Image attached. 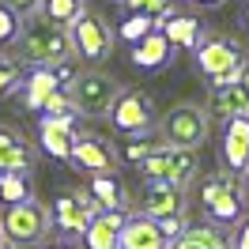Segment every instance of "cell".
<instances>
[{
	"label": "cell",
	"mask_w": 249,
	"mask_h": 249,
	"mask_svg": "<svg viewBox=\"0 0 249 249\" xmlns=\"http://www.w3.org/2000/svg\"><path fill=\"white\" fill-rule=\"evenodd\" d=\"M193 61H196V72L212 87H223V83H238V76L249 68V53L238 38L212 31V34H204V38H196Z\"/></svg>",
	"instance_id": "1"
},
{
	"label": "cell",
	"mask_w": 249,
	"mask_h": 249,
	"mask_svg": "<svg viewBox=\"0 0 249 249\" xmlns=\"http://www.w3.org/2000/svg\"><path fill=\"white\" fill-rule=\"evenodd\" d=\"M0 238H4V246H12V249L49 246V238H53L49 204H42L38 196H27L19 204H4V212H0Z\"/></svg>",
	"instance_id": "2"
},
{
	"label": "cell",
	"mask_w": 249,
	"mask_h": 249,
	"mask_svg": "<svg viewBox=\"0 0 249 249\" xmlns=\"http://www.w3.org/2000/svg\"><path fill=\"white\" fill-rule=\"evenodd\" d=\"M12 61H19L23 68H53V64H72L76 53H72V42H68V31L61 27H34V23H23V34L16 38V46L4 49Z\"/></svg>",
	"instance_id": "3"
},
{
	"label": "cell",
	"mask_w": 249,
	"mask_h": 249,
	"mask_svg": "<svg viewBox=\"0 0 249 249\" xmlns=\"http://www.w3.org/2000/svg\"><path fill=\"white\" fill-rule=\"evenodd\" d=\"M155 140L166 147H185V151H200L212 140V113L200 102H178L166 113H159L155 121Z\"/></svg>",
	"instance_id": "4"
},
{
	"label": "cell",
	"mask_w": 249,
	"mask_h": 249,
	"mask_svg": "<svg viewBox=\"0 0 249 249\" xmlns=\"http://www.w3.org/2000/svg\"><path fill=\"white\" fill-rule=\"evenodd\" d=\"M200 189L196 200H200V212H204V223H215L223 231H231L238 219L246 215V196L238 189V178L227 170H215V174H204L200 181H193Z\"/></svg>",
	"instance_id": "5"
},
{
	"label": "cell",
	"mask_w": 249,
	"mask_h": 249,
	"mask_svg": "<svg viewBox=\"0 0 249 249\" xmlns=\"http://www.w3.org/2000/svg\"><path fill=\"white\" fill-rule=\"evenodd\" d=\"M121 91L124 87L102 68H83V72H76L64 83V94H68V102L76 109V117H106Z\"/></svg>",
	"instance_id": "6"
},
{
	"label": "cell",
	"mask_w": 249,
	"mask_h": 249,
	"mask_svg": "<svg viewBox=\"0 0 249 249\" xmlns=\"http://www.w3.org/2000/svg\"><path fill=\"white\" fill-rule=\"evenodd\" d=\"M143 185H178V189H193L196 181V151H185V147H166V143H155V151L147 159L136 162Z\"/></svg>",
	"instance_id": "7"
},
{
	"label": "cell",
	"mask_w": 249,
	"mask_h": 249,
	"mask_svg": "<svg viewBox=\"0 0 249 249\" xmlns=\"http://www.w3.org/2000/svg\"><path fill=\"white\" fill-rule=\"evenodd\" d=\"M106 121L113 136H155V121H159L155 98L140 87H124L113 109L106 113Z\"/></svg>",
	"instance_id": "8"
},
{
	"label": "cell",
	"mask_w": 249,
	"mask_h": 249,
	"mask_svg": "<svg viewBox=\"0 0 249 249\" xmlns=\"http://www.w3.org/2000/svg\"><path fill=\"white\" fill-rule=\"evenodd\" d=\"M68 42H72V53H76L87 68H98V64L109 61V53L117 46V34H113V27H109L98 12L87 8V12L68 27Z\"/></svg>",
	"instance_id": "9"
},
{
	"label": "cell",
	"mask_w": 249,
	"mask_h": 249,
	"mask_svg": "<svg viewBox=\"0 0 249 249\" xmlns=\"http://www.w3.org/2000/svg\"><path fill=\"white\" fill-rule=\"evenodd\" d=\"M98 212H102V208L94 204V196L87 193V189H64V193H57V200H53V208H49L53 231L64 234V238H79Z\"/></svg>",
	"instance_id": "10"
},
{
	"label": "cell",
	"mask_w": 249,
	"mask_h": 249,
	"mask_svg": "<svg viewBox=\"0 0 249 249\" xmlns=\"http://www.w3.org/2000/svg\"><path fill=\"white\" fill-rule=\"evenodd\" d=\"M68 166L91 178V174H117L124 162L117 159L109 140L94 136V132H76L72 136V151H68Z\"/></svg>",
	"instance_id": "11"
},
{
	"label": "cell",
	"mask_w": 249,
	"mask_h": 249,
	"mask_svg": "<svg viewBox=\"0 0 249 249\" xmlns=\"http://www.w3.org/2000/svg\"><path fill=\"white\" fill-rule=\"evenodd\" d=\"M132 215H143V219H174V215H189V189H178V185H147L140 196H132L128 204Z\"/></svg>",
	"instance_id": "12"
},
{
	"label": "cell",
	"mask_w": 249,
	"mask_h": 249,
	"mask_svg": "<svg viewBox=\"0 0 249 249\" xmlns=\"http://www.w3.org/2000/svg\"><path fill=\"white\" fill-rule=\"evenodd\" d=\"M72 76H76V72H72L68 64H53V68H23V79H19L16 98H23V106L38 113L42 102H46L53 91H61Z\"/></svg>",
	"instance_id": "13"
},
{
	"label": "cell",
	"mask_w": 249,
	"mask_h": 249,
	"mask_svg": "<svg viewBox=\"0 0 249 249\" xmlns=\"http://www.w3.org/2000/svg\"><path fill=\"white\" fill-rule=\"evenodd\" d=\"M219 170L246 178L249 170V117H227L223 121V140H219Z\"/></svg>",
	"instance_id": "14"
},
{
	"label": "cell",
	"mask_w": 249,
	"mask_h": 249,
	"mask_svg": "<svg viewBox=\"0 0 249 249\" xmlns=\"http://www.w3.org/2000/svg\"><path fill=\"white\" fill-rule=\"evenodd\" d=\"M38 166V151L34 143L12 128V124H0V174L4 170H19V174H34Z\"/></svg>",
	"instance_id": "15"
},
{
	"label": "cell",
	"mask_w": 249,
	"mask_h": 249,
	"mask_svg": "<svg viewBox=\"0 0 249 249\" xmlns=\"http://www.w3.org/2000/svg\"><path fill=\"white\" fill-rule=\"evenodd\" d=\"M178 57V49L166 42V34L151 31V34H143L140 42H132V49H128V61H132V68H140V72H162L166 64Z\"/></svg>",
	"instance_id": "16"
},
{
	"label": "cell",
	"mask_w": 249,
	"mask_h": 249,
	"mask_svg": "<svg viewBox=\"0 0 249 249\" xmlns=\"http://www.w3.org/2000/svg\"><path fill=\"white\" fill-rule=\"evenodd\" d=\"M117 249H170L166 234L159 231L155 219H143V215H124L121 234H117Z\"/></svg>",
	"instance_id": "17"
},
{
	"label": "cell",
	"mask_w": 249,
	"mask_h": 249,
	"mask_svg": "<svg viewBox=\"0 0 249 249\" xmlns=\"http://www.w3.org/2000/svg\"><path fill=\"white\" fill-rule=\"evenodd\" d=\"M87 193L94 196V204L102 212H128V204H132V193L124 189V181L117 174H91Z\"/></svg>",
	"instance_id": "18"
},
{
	"label": "cell",
	"mask_w": 249,
	"mask_h": 249,
	"mask_svg": "<svg viewBox=\"0 0 249 249\" xmlns=\"http://www.w3.org/2000/svg\"><path fill=\"white\" fill-rule=\"evenodd\" d=\"M128 212H98V215L87 223V231L79 234L83 249H117V234H121V223Z\"/></svg>",
	"instance_id": "19"
},
{
	"label": "cell",
	"mask_w": 249,
	"mask_h": 249,
	"mask_svg": "<svg viewBox=\"0 0 249 249\" xmlns=\"http://www.w3.org/2000/svg\"><path fill=\"white\" fill-rule=\"evenodd\" d=\"M170 249H231V234L215 223H189L170 242Z\"/></svg>",
	"instance_id": "20"
},
{
	"label": "cell",
	"mask_w": 249,
	"mask_h": 249,
	"mask_svg": "<svg viewBox=\"0 0 249 249\" xmlns=\"http://www.w3.org/2000/svg\"><path fill=\"white\" fill-rule=\"evenodd\" d=\"M219 121L227 117H249V98L242 91V83H223V87H212V109Z\"/></svg>",
	"instance_id": "21"
},
{
	"label": "cell",
	"mask_w": 249,
	"mask_h": 249,
	"mask_svg": "<svg viewBox=\"0 0 249 249\" xmlns=\"http://www.w3.org/2000/svg\"><path fill=\"white\" fill-rule=\"evenodd\" d=\"M159 31L166 34V42H170L174 49H193V46H196V38L204 34V27H200V19L189 16V12H174Z\"/></svg>",
	"instance_id": "22"
},
{
	"label": "cell",
	"mask_w": 249,
	"mask_h": 249,
	"mask_svg": "<svg viewBox=\"0 0 249 249\" xmlns=\"http://www.w3.org/2000/svg\"><path fill=\"white\" fill-rule=\"evenodd\" d=\"M83 12H87V0H42L38 4V19L49 27H61V31H68Z\"/></svg>",
	"instance_id": "23"
},
{
	"label": "cell",
	"mask_w": 249,
	"mask_h": 249,
	"mask_svg": "<svg viewBox=\"0 0 249 249\" xmlns=\"http://www.w3.org/2000/svg\"><path fill=\"white\" fill-rule=\"evenodd\" d=\"M27 196H34V174H19V170L0 174V204H19Z\"/></svg>",
	"instance_id": "24"
},
{
	"label": "cell",
	"mask_w": 249,
	"mask_h": 249,
	"mask_svg": "<svg viewBox=\"0 0 249 249\" xmlns=\"http://www.w3.org/2000/svg\"><path fill=\"white\" fill-rule=\"evenodd\" d=\"M72 128H49V124H38V143L49 159H61L68 162V151H72Z\"/></svg>",
	"instance_id": "25"
},
{
	"label": "cell",
	"mask_w": 249,
	"mask_h": 249,
	"mask_svg": "<svg viewBox=\"0 0 249 249\" xmlns=\"http://www.w3.org/2000/svg\"><path fill=\"white\" fill-rule=\"evenodd\" d=\"M155 136H121V143H113V151H117V159L121 162H140V159H147L151 151H155Z\"/></svg>",
	"instance_id": "26"
},
{
	"label": "cell",
	"mask_w": 249,
	"mask_h": 249,
	"mask_svg": "<svg viewBox=\"0 0 249 249\" xmlns=\"http://www.w3.org/2000/svg\"><path fill=\"white\" fill-rule=\"evenodd\" d=\"M155 27H159V23H155L151 16H140V12H128V16H124V23H121V27H117L113 34H117L121 42H128V46H132V42H140L143 34H151Z\"/></svg>",
	"instance_id": "27"
},
{
	"label": "cell",
	"mask_w": 249,
	"mask_h": 249,
	"mask_svg": "<svg viewBox=\"0 0 249 249\" xmlns=\"http://www.w3.org/2000/svg\"><path fill=\"white\" fill-rule=\"evenodd\" d=\"M121 8H128V12H140V16H151L162 27L166 19L178 12V4L174 0H121Z\"/></svg>",
	"instance_id": "28"
},
{
	"label": "cell",
	"mask_w": 249,
	"mask_h": 249,
	"mask_svg": "<svg viewBox=\"0 0 249 249\" xmlns=\"http://www.w3.org/2000/svg\"><path fill=\"white\" fill-rule=\"evenodd\" d=\"M19 79H23V64L12 61L4 49H0V98H12L19 91Z\"/></svg>",
	"instance_id": "29"
},
{
	"label": "cell",
	"mask_w": 249,
	"mask_h": 249,
	"mask_svg": "<svg viewBox=\"0 0 249 249\" xmlns=\"http://www.w3.org/2000/svg\"><path fill=\"white\" fill-rule=\"evenodd\" d=\"M19 34H23V19H19L12 8H4V4H0V49L16 46Z\"/></svg>",
	"instance_id": "30"
},
{
	"label": "cell",
	"mask_w": 249,
	"mask_h": 249,
	"mask_svg": "<svg viewBox=\"0 0 249 249\" xmlns=\"http://www.w3.org/2000/svg\"><path fill=\"white\" fill-rule=\"evenodd\" d=\"M0 4L12 8L23 23H31V19H38V4H42V0H0Z\"/></svg>",
	"instance_id": "31"
},
{
	"label": "cell",
	"mask_w": 249,
	"mask_h": 249,
	"mask_svg": "<svg viewBox=\"0 0 249 249\" xmlns=\"http://www.w3.org/2000/svg\"><path fill=\"white\" fill-rule=\"evenodd\" d=\"M76 113H72V109H68V113H42V117H38V124H49V128H72V132H76Z\"/></svg>",
	"instance_id": "32"
},
{
	"label": "cell",
	"mask_w": 249,
	"mask_h": 249,
	"mask_svg": "<svg viewBox=\"0 0 249 249\" xmlns=\"http://www.w3.org/2000/svg\"><path fill=\"white\" fill-rule=\"evenodd\" d=\"M231 249H249V215H242L231 227Z\"/></svg>",
	"instance_id": "33"
},
{
	"label": "cell",
	"mask_w": 249,
	"mask_h": 249,
	"mask_svg": "<svg viewBox=\"0 0 249 249\" xmlns=\"http://www.w3.org/2000/svg\"><path fill=\"white\" fill-rule=\"evenodd\" d=\"M189 227V215H174V219H159V231L166 234V242H174L178 234Z\"/></svg>",
	"instance_id": "34"
},
{
	"label": "cell",
	"mask_w": 249,
	"mask_h": 249,
	"mask_svg": "<svg viewBox=\"0 0 249 249\" xmlns=\"http://www.w3.org/2000/svg\"><path fill=\"white\" fill-rule=\"evenodd\" d=\"M193 4H196V8H208V12H212V8H223L227 0H193Z\"/></svg>",
	"instance_id": "35"
},
{
	"label": "cell",
	"mask_w": 249,
	"mask_h": 249,
	"mask_svg": "<svg viewBox=\"0 0 249 249\" xmlns=\"http://www.w3.org/2000/svg\"><path fill=\"white\" fill-rule=\"evenodd\" d=\"M238 83H242V91H246V98H249V68L242 72V76H238Z\"/></svg>",
	"instance_id": "36"
},
{
	"label": "cell",
	"mask_w": 249,
	"mask_h": 249,
	"mask_svg": "<svg viewBox=\"0 0 249 249\" xmlns=\"http://www.w3.org/2000/svg\"><path fill=\"white\" fill-rule=\"evenodd\" d=\"M38 249H72V246H68V242H64V246H38Z\"/></svg>",
	"instance_id": "37"
},
{
	"label": "cell",
	"mask_w": 249,
	"mask_h": 249,
	"mask_svg": "<svg viewBox=\"0 0 249 249\" xmlns=\"http://www.w3.org/2000/svg\"><path fill=\"white\" fill-rule=\"evenodd\" d=\"M242 23H246V31H249V8H246V12H242Z\"/></svg>",
	"instance_id": "38"
},
{
	"label": "cell",
	"mask_w": 249,
	"mask_h": 249,
	"mask_svg": "<svg viewBox=\"0 0 249 249\" xmlns=\"http://www.w3.org/2000/svg\"><path fill=\"white\" fill-rule=\"evenodd\" d=\"M0 249H12V246H0Z\"/></svg>",
	"instance_id": "39"
},
{
	"label": "cell",
	"mask_w": 249,
	"mask_h": 249,
	"mask_svg": "<svg viewBox=\"0 0 249 249\" xmlns=\"http://www.w3.org/2000/svg\"><path fill=\"white\" fill-rule=\"evenodd\" d=\"M246 181H249V170H246Z\"/></svg>",
	"instance_id": "40"
},
{
	"label": "cell",
	"mask_w": 249,
	"mask_h": 249,
	"mask_svg": "<svg viewBox=\"0 0 249 249\" xmlns=\"http://www.w3.org/2000/svg\"><path fill=\"white\" fill-rule=\"evenodd\" d=\"M0 246H4V238H0Z\"/></svg>",
	"instance_id": "41"
}]
</instances>
